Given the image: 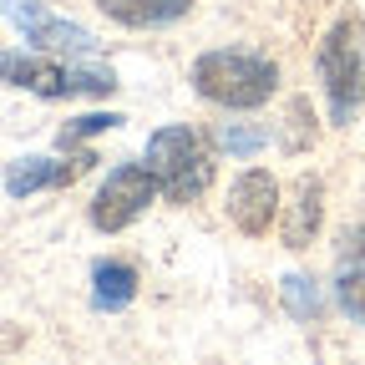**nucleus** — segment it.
Returning <instances> with one entry per match:
<instances>
[{
	"label": "nucleus",
	"instance_id": "obj_1",
	"mask_svg": "<svg viewBox=\"0 0 365 365\" xmlns=\"http://www.w3.org/2000/svg\"><path fill=\"white\" fill-rule=\"evenodd\" d=\"M193 91L203 102L223 112H259L274 91H279V66L264 51H244V46H213L203 51L188 71Z\"/></svg>",
	"mask_w": 365,
	"mask_h": 365
},
{
	"label": "nucleus",
	"instance_id": "obj_2",
	"mask_svg": "<svg viewBox=\"0 0 365 365\" xmlns=\"http://www.w3.org/2000/svg\"><path fill=\"white\" fill-rule=\"evenodd\" d=\"M314 76H319V91H325L330 122L350 127L365 107V21L340 16L325 31V41L314 51Z\"/></svg>",
	"mask_w": 365,
	"mask_h": 365
},
{
	"label": "nucleus",
	"instance_id": "obj_3",
	"mask_svg": "<svg viewBox=\"0 0 365 365\" xmlns=\"http://www.w3.org/2000/svg\"><path fill=\"white\" fill-rule=\"evenodd\" d=\"M148 173L158 178V193L168 203H193L208 193V182H213V158H208V143L193 132V127H182V122H168L148 137V153H143Z\"/></svg>",
	"mask_w": 365,
	"mask_h": 365
},
{
	"label": "nucleus",
	"instance_id": "obj_4",
	"mask_svg": "<svg viewBox=\"0 0 365 365\" xmlns=\"http://www.w3.org/2000/svg\"><path fill=\"white\" fill-rule=\"evenodd\" d=\"M0 81L6 86H21V91H36L46 102H61V97H107L117 91V76L112 71H97V66H61V61H46L41 51H0Z\"/></svg>",
	"mask_w": 365,
	"mask_h": 365
},
{
	"label": "nucleus",
	"instance_id": "obj_5",
	"mask_svg": "<svg viewBox=\"0 0 365 365\" xmlns=\"http://www.w3.org/2000/svg\"><path fill=\"white\" fill-rule=\"evenodd\" d=\"M153 198H158V178L148 173V163H117L102 178L97 198H91V228L97 234H122L148 213Z\"/></svg>",
	"mask_w": 365,
	"mask_h": 365
},
{
	"label": "nucleus",
	"instance_id": "obj_6",
	"mask_svg": "<svg viewBox=\"0 0 365 365\" xmlns=\"http://www.w3.org/2000/svg\"><path fill=\"white\" fill-rule=\"evenodd\" d=\"M279 182H274V173L264 168H244L234 182H228V218H234L239 234L249 239H264L269 223L279 218Z\"/></svg>",
	"mask_w": 365,
	"mask_h": 365
},
{
	"label": "nucleus",
	"instance_id": "obj_7",
	"mask_svg": "<svg viewBox=\"0 0 365 365\" xmlns=\"http://www.w3.org/2000/svg\"><path fill=\"white\" fill-rule=\"evenodd\" d=\"M319 218H325V182H319L314 173H304L294 182L289 203L279 208V239H284V249H304L319 234Z\"/></svg>",
	"mask_w": 365,
	"mask_h": 365
},
{
	"label": "nucleus",
	"instance_id": "obj_8",
	"mask_svg": "<svg viewBox=\"0 0 365 365\" xmlns=\"http://www.w3.org/2000/svg\"><path fill=\"white\" fill-rule=\"evenodd\" d=\"M91 158H16L11 168H6V193L11 198H31V193H46V188H66V182H76L81 178V168H86Z\"/></svg>",
	"mask_w": 365,
	"mask_h": 365
},
{
	"label": "nucleus",
	"instance_id": "obj_9",
	"mask_svg": "<svg viewBox=\"0 0 365 365\" xmlns=\"http://www.w3.org/2000/svg\"><path fill=\"white\" fill-rule=\"evenodd\" d=\"M102 16L132 31H158V26H178L193 11V0H97Z\"/></svg>",
	"mask_w": 365,
	"mask_h": 365
},
{
	"label": "nucleus",
	"instance_id": "obj_10",
	"mask_svg": "<svg viewBox=\"0 0 365 365\" xmlns=\"http://www.w3.org/2000/svg\"><path fill=\"white\" fill-rule=\"evenodd\" d=\"M137 299V269L122 264V259H102L91 264V309L102 314H117Z\"/></svg>",
	"mask_w": 365,
	"mask_h": 365
},
{
	"label": "nucleus",
	"instance_id": "obj_11",
	"mask_svg": "<svg viewBox=\"0 0 365 365\" xmlns=\"http://www.w3.org/2000/svg\"><path fill=\"white\" fill-rule=\"evenodd\" d=\"M213 148L228 153V158H254L269 148V132L254 127V122H218L213 127Z\"/></svg>",
	"mask_w": 365,
	"mask_h": 365
},
{
	"label": "nucleus",
	"instance_id": "obj_12",
	"mask_svg": "<svg viewBox=\"0 0 365 365\" xmlns=\"http://www.w3.org/2000/svg\"><path fill=\"white\" fill-rule=\"evenodd\" d=\"M279 294H284L289 314H294V319H304V325H314V319L325 314L319 284H314V279H304V274H284V279H279Z\"/></svg>",
	"mask_w": 365,
	"mask_h": 365
},
{
	"label": "nucleus",
	"instance_id": "obj_13",
	"mask_svg": "<svg viewBox=\"0 0 365 365\" xmlns=\"http://www.w3.org/2000/svg\"><path fill=\"white\" fill-rule=\"evenodd\" d=\"M122 122H127L122 112H86V117H76V122L61 127L56 143H61V153H71L76 143H86V137H97V132H112V127H122Z\"/></svg>",
	"mask_w": 365,
	"mask_h": 365
},
{
	"label": "nucleus",
	"instance_id": "obj_14",
	"mask_svg": "<svg viewBox=\"0 0 365 365\" xmlns=\"http://www.w3.org/2000/svg\"><path fill=\"white\" fill-rule=\"evenodd\" d=\"M335 299L355 325H365V264H345L340 284H335Z\"/></svg>",
	"mask_w": 365,
	"mask_h": 365
},
{
	"label": "nucleus",
	"instance_id": "obj_15",
	"mask_svg": "<svg viewBox=\"0 0 365 365\" xmlns=\"http://www.w3.org/2000/svg\"><path fill=\"white\" fill-rule=\"evenodd\" d=\"M304 122H314V112H309L304 97H294V102H289V137H284V148H289V153H304V148L314 143V127L304 132Z\"/></svg>",
	"mask_w": 365,
	"mask_h": 365
}]
</instances>
